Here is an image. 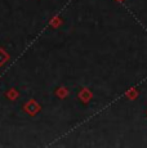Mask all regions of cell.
<instances>
[{
	"label": "cell",
	"instance_id": "1",
	"mask_svg": "<svg viewBox=\"0 0 147 148\" xmlns=\"http://www.w3.org/2000/svg\"><path fill=\"white\" fill-rule=\"evenodd\" d=\"M80 98H81V101H83V102H88V101H89V98H90V93H89V90H87V89H83V90H81V93H80Z\"/></svg>",
	"mask_w": 147,
	"mask_h": 148
},
{
	"label": "cell",
	"instance_id": "2",
	"mask_svg": "<svg viewBox=\"0 0 147 148\" xmlns=\"http://www.w3.org/2000/svg\"><path fill=\"white\" fill-rule=\"evenodd\" d=\"M7 59H8V56L3 52V50H0V64H3L5 61H7Z\"/></svg>",
	"mask_w": 147,
	"mask_h": 148
},
{
	"label": "cell",
	"instance_id": "3",
	"mask_svg": "<svg viewBox=\"0 0 147 148\" xmlns=\"http://www.w3.org/2000/svg\"><path fill=\"white\" fill-rule=\"evenodd\" d=\"M126 95L131 97V99H134V97H135V90H132V92L126 93Z\"/></svg>",
	"mask_w": 147,
	"mask_h": 148
}]
</instances>
